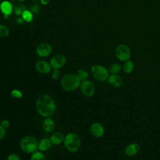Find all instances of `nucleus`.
Here are the masks:
<instances>
[{
	"label": "nucleus",
	"instance_id": "nucleus-1",
	"mask_svg": "<svg viewBox=\"0 0 160 160\" xmlns=\"http://www.w3.org/2000/svg\"><path fill=\"white\" fill-rule=\"evenodd\" d=\"M35 109L41 116L48 118L55 113L57 106L54 99L49 94H42L36 99Z\"/></svg>",
	"mask_w": 160,
	"mask_h": 160
},
{
	"label": "nucleus",
	"instance_id": "nucleus-2",
	"mask_svg": "<svg viewBox=\"0 0 160 160\" xmlns=\"http://www.w3.org/2000/svg\"><path fill=\"white\" fill-rule=\"evenodd\" d=\"M81 82L78 74L76 73L65 74L60 80L61 88L68 92H73L77 90L79 88Z\"/></svg>",
	"mask_w": 160,
	"mask_h": 160
},
{
	"label": "nucleus",
	"instance_id": "nucleus-3",
	"mask_svg": "<svg viewBox=\"0 0 160 160\" xmlns=\"http://www.w3.org/2000/svg\"><path fill=\"white\" fill-rule=\"evenodd\" d=\"M63 144L68 151L75 153L81 148V139L78 134L71 132L64 136Z\"/></svg>",
	"mask_w": 160,
	"mask_h": 160
},
{
	"label": "nucleus",
	"instance_id": "nucleus-4",
	"mask_svg": "<svg viewBox=\"0 0 160 160\" xmlns=\"http://www.w3.org/2000/svg\"><path fill=\"white\" fill-rule=\"evenodd\" d=\"M38 141L37 138L33 136H25L20 141V149L24 152L31 154L38 150Z\"/></svg>",
	"mask_w": 160,
	"mask_h": 160
},
{
	"label": "nucleus",
	"instance_id": "nucleus-5",
	"mask_svg": "<svg viewBox=\"0 0 160 160\" xmlns=\"http://www.w3.org/2000/svg\"><path fill=\"white\" fill-rule=\"evenodd\" d=\"M91 73L92 77L98 81H105L109 76L108 69L101 64H94L91 68Z\"/></svg>",
	"mask_w": 160,
	"mask_h": 160
},
{
	"label": "nucleus",
	"instance_id": "nucleus-6",
	"mask_svg": "<svg viewBox=\"0 0 160 160\" xmlns=\"http://www.w3.org/2000/svg\"><path fill=\"white\" fill-rule=\"evenodd\" d=\"M114 54L116 58L122 62L130 59L131 54L130 48L125 44H118L115 48Z\"/></svg>",
	"mask_w": 160,
	"mask_h": 160
},
{
	"label": "nucleus",
	"instance_id": "nucleus-7",
	"mask_svg": "<svg viewBox=\"0 0 160 160\" xmlns=\"http://www.w3.org/2000/svg\"><path fill=\"white\" fill-rule=\"evenodd\" d=\"M79 88L81 94L85 97L91 98L95 94V86L91 80L81 81Z\"/></svg>",
	"mask_w": 160,
	"mask_h": 160
},
{
	"label": "nucleus",
	"instance_id": "nucleus-8",
	"mask_svg": "<svg viewBox=\"0 0 160 160\" xmlns=\"http://www.w3.org/2000/svg\"><path fill=\"white\" fill-rule=\"evenodd\" d=\"M52 51V46L47 42H41L39 44L36 49V54L40 58L48 57Z\"/></svg>",
	"mask_w": 160,
	"mask_h": 160
},
{
	"label": "nucleus",
	"instance_id": "nucleus-9",
	"mask_svg": "<svg viewBox=\"0 0 160 160\" xmlns=\"http://www.w3.org/2000/svg\"><path fill=\"white\" fill-rule=\"evenodd\" d=\"M66 62V58L62 54H56L52 56L49 63L52 69H61L62 68Z\"/></svg>",
	"mask_w": 160,
	"mask_h": 160
},
{
	"label": "nucleus",
	"instance_id": "nucleus-10",
	"mask_svg": "<svg viewBox=\"0 0 160 160\" xmlns=\"http://www.w3.org/2000/svg\"><path fill=\"white\" fill-rule=\"evenodd\" d=\"M90 132L92 136L96 138H101L104 134V126L99 122H93L89 128Z\"/></svg>",
	"mask_w": 160,
	"mask_h": 160
},
{
	"label": "nucleus",
	"instance_id": "nucleus-11",
	"mask_svg": "<svg viewBox=\"0 0 160 160\" xmlns=\"http://www.w3.org/2000/svg\"><path fill=\"white\" fill-rule=\"evenodd\" d=\"M35 69L38 72L43 74L50 73L52 70L50 63L44 60H39L37 61L35 64Z\"/></svg>",
	"mask_w": 160,
	"mask_h": 160
},
{
	"label": "nucleus",
	"instance_id": "nucleus-12",
	"mask_svg": "<svg viewBox=\"0 0 160 160\" xmlns=\"http://www.w3.org/2000/svg\"><path fill=\"white\" fill-rule=\"evenodd\" d=\"M140 151V146L136 142H132L127 145L124 149V154L128 156L136 155Z\"/></svg>",
	"mask_w": 160,
	"mask_h": 160
},
{
	"label": "nucleus",
	"instance_id": "nucleus-13",
	"mask_svg": "<svg viewBox=\"0 0 160 160\" xmlns=\"http://www.w3.org/2000/svg\"><path fill=\"white\" fill-rule=\"evenodd\" d=\"M0 10L5 18H8L12 12L13 6L8 1H4L0 4Z\"/></svg>",
	"mask_w": 160,
	"mask_h": 160
},
{
	"label": "nucleus",
	"instance_id": "nucleus-14",
	"mask_svg": "<svg viewBox=\"0 0 160 160\" xmlns=\"http://www.w3.org/2000/svg\"><path fill=\"white\" fill-rule=\"evenodd\" d=\"M108 83L113 88H119L122 86L123 83V80L122 78L119 74H111L108 78Z\"/></svg>",
	"mask_w": 160,
	"mask_h": 160
},
{
	"label": "nucleus",
	"instance_id": "nucleus-15",
	"mask_svg": "<svg viewBox=\"0 0 160 160\" xmlns=\"http://www.w3.org/2000/svg\"><path fill=\"white\" fill-rule=\"evenodd\" d=\"M42 128L46 132H51L55 128V122L51 117L44 118L42 123Z\"/></svg>",
	"mask_w": 160,
	"mask_h": 160
},
{
	"label": "nucleus",
	"instance_id": "nucleus-16",
	"mask_svg": "<svg viewBox=\"0 0 160 160\" xmlns=\"http://www.w3.org/2000/svg\"><path fill=\"white\" fill-rule=\"evenodd\" d=\"M49 139H50V141L52 145L58 146V145H59V144L63 143L64 139V135L59 131L55 132H53L50 136Z\"/></svg>",
	"mask_w": 160,
	"mask_h": 160
},
{
	"label": "nucleus",
	"instance_id": "nucleus-17",
	"mask_svg": "<svg viewBox=\"0 0 160 160\" xmlns=\"http://www.w3.org/2000/svg\"><path fill=\"white\" fill-rule=\"evenodd\" d=\"M52 145L49 138H42L38 141V150L42 152L47 151L51 148Z\"/></svg>",
	"mask_w": 160,
	"mask_h": 160
},
{
	"label": "nucleus",
	"instance_id": "nucleus-18",
	"mask_svg": "<svg viewBox=\"0 0 160 160\" xmlns=\"http://www.w3.org/2000/svg\"><path fill=\"white\" fill-rule=\"evenodd\" d=\"M122 68L126 74H130L133 71L134 69V64L131 60L129 59L124 62V64L122 66Z\"/></svg>",
	"mask_w": 160,
	"mask_h": 160
},
{
	"label": "nucleus",
	"instance_id": "nucleus-19",
	"mask_svg": "<svg viewBox=\"0 0 160 160\" xmlns=\"http://www.w3.org/2000/svg\"><path fill=\"white\" fill-rule=\"evenodd\" d=\"M121 70H122V66L118 62H114L111 64L108 69L109 73L116 74H118L121 71Z\"/></svg>",
	"mask_w": 160,
	"mask_h": 160
},
{
	"label": "nucleus",
	"instance_id": "nucleus-20",
	"mask_svg": "<svg viewBox=\"0 0 160 160\" xmlns=\"http://www.w3.org/2000/svg\"><path fill=\"white\" fill-rule=\"evenodd\" d=\"M30 160H46L44 154L39 150L31 154Z\"/></svg>",
	"mask_w": 160,
	"mask_h": 160
},
{
	"label": "nucleus",
	"instance_id": "nucleus-21",
	"mask_svg": "<svg viewBox=\"0 0 160 160\" xmlns=\"http://www.w3.org/2000/svg\"><path fill=\"white\" fill-rule=\"evenodd\" d=\"M21 16H22V19H24V21L26 22H31L33 19V16H32V12L31 11L27 10V9L24 11Z\"/></svg>",
	"mask_w": 160,
	"mask_h": 160
},
{
	"label": "nucleus",
	"instance_id": "nucleus-22",
	"mask_svg": "<svg viewBox=\"0 0 160 160\" xmlns=\"http://www.w3.org/2000/svg\"><path fill=\"white\" fill-rule=\"evenodd\" d=\"M79 79L81 81H83L85 80L88 79L89 77V73L87 71L82 69H79L78 70V73H77Z\"/></svg>",
	"mask_w": 160,
	"mask_h": 160
},
{
	"label": "nucleus",
	"instance_id": "nucleus-23",
	"mask_svg": "<svg viewBox=\"0 0 160 160\" xmlns=\"http://www.w3.org/2000/svg\"><path fill=\"white\" fill-rule=\"evenodd\" d=\"M26 9V8L21 4L16 5L14 7H13V11H14V13L16 14V15H17L18 16H21L22 12H24V11H25Z\"/></svg>",
	"mask_w": 160,
	"mask_h": 160
},
{
	"label": "nucleus",
	"instance_id": "nucleus-24",
	"mask_svg": "<svg viewBox=\"0 0 160 160\" xmlns=\"http://www.w3.org/2000/svg\"><path fill=\"white\" fill-rule=\"evenodd\" d=\"M11 96L15 98V99H21L23 96V94L22 92V91L19 89H13L11 91Z\"/></svg>",
	"mask_w": 160,
	"mask_h": 160
},
{
	"label": "nucleus",
	"instance_id": "nucleus-25",
	"mask_svg": "<svg viewBox=\"0 0 160 160\" xmlns=\"http://www.w3.org/2000/svg\"><path fill=\"white\" fill-rule=\"evenodd\" d=\"M9 31L8 28L2 24H0V38H4L9 35Z\"/></svg>",
	"mask_w": 160,
	"mask_h": 160
},
{
	"label": "nucleus",
	"instance_id": "nucleus-26",
	"mask_svg": "<svg viewBox=\"0 0 160 160\" xmlns=\"http://www.w3.org/2000/svg\"><path fill=\"white\" fill-rule=\"evenodd\" d=\"M51 76L53 80H58L61 76V72L58 69H52L51 71Z\"/></svg>",
	"mask_w": 160,
	"mask_h": 160
},
{
	"label": "nucleus",
	"instance_id": "nucleus-27",
	"mask_svg": "<svg viewBox=\"0 0 160 160\" xmlns=\"http://www.w3.org/2000/svg\"><path fill=\"white\" fill-rule=\"evenodd\" d=\"M6 160H21V159L19 154H18L17 153L12 152L8 156Z\"/></svg>",
	"mask_w": 160,
	"mask_h": 160
},
{
	"label": "nucleus",
	"instance_id": "nucleus-28",
	"mask_svg": "<svg viewBox=\"0 0 160 160\" xmlns=\"http://www.w3.org/2000/svg\"><path fill=\"white\" fill-rule=\"evenodd\" d=\"M0 125H1L4 128H5L6 129L9 128V126H10V122H9V120H8L6 119H4L1 121Z\"/></svg>",
	"mask_w": 160,
	"mask_h": 160
},
{
	"label": "nucleus",
	"instance_id": "nucleus-29",
	"mask_svg": "<svg viewBox=\"0 0 160 160\" xmlns=\"http://www.w3.org/2000/svg\"><path fill=\"white\" fill-rule=\"evenodd\" d=\"M30 10L32 12V13L34 14H37L39 12V10H40V7L39 6L38 4H33L31 6L30 8Z\"/></svg>",
	"mask_w": 160,
	"mask_h": 160
},
{
	"label": "nucleus",
	"instance_id": "nucleus-30",
	"mask_svg": "<svg viewBox=\"0 0 160 160\" xmlns=\"http://www.w3.org/2000/svg\"><path fill=\"white\" fill-rule=\"evenodd\" d=\"M6 134V129L4 128L1 125H0V141L2 140Z\"/></svg>",
	"mask_w": 160,
	"mask_h": 160
},
{
	"label": "nucleus",
	"instance_id": "nucleus-31",
	"mask_svg": "<svg viewBox=\"0 0 160 160\" xmlns=\"http://www.w3.org/2000/svg\"><path fill=\"white\" fill-rule=\"evenodd\" d=\"M51 0H40V2L42 5H47L50 2Z\"/></svg>",
	"mask_w": 160,
	"mask_h": 160
},
{
	"label": "nucleus",
	"instance_id": "nucleus-32",
	"mask_svg": "<svg viewBox=\"0 0 160 160\" xmlns=\"http://www.w3.org/2000/svg\"><path fill=\"white\" fill-rule=\"evenodd\" d=\"M16 20H17V21H17V22H18V24H22V23L24 22V21L22 17H19Z\"/></svg>",
	"mask_w": 160,
	"mask_h": 160
},
{
	"label": "nucleus",
	"instance_id": "nucleus-33",
	"mask_svg": "<svg viewBox=\"0 0 160 160\" xmlns=\"http://www.w3.org/2000/svg\"><path fill=\"white\" fill-rule=\"evenodd\" d=\"M19 1H24V0H19Z\"/></svg>",
	"mask_w": 160,
	"mask_h": 160
}]
</instances>
